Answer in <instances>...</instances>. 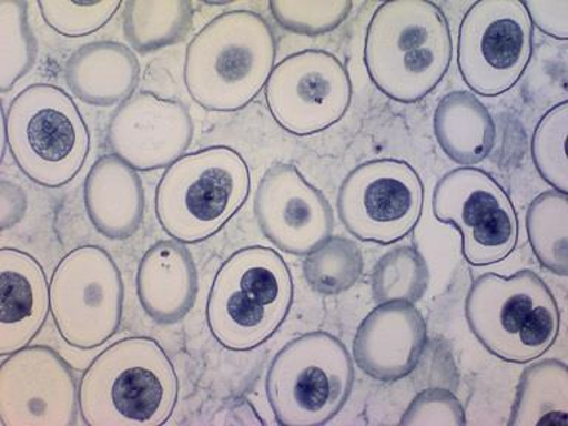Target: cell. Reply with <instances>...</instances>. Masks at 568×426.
<instances>
[{
	"label": "cell",
	"mask_w": 568,
	"mask_h": 426,
	"mask_svg": "<svg viewBox=\"0 0 568 426\" xmlns=\"http://www.w3.org/2000/svg\"><path fill=\"white\" fill-rule=\"evenodd\" d=\"M452 55L447 18L429 0L381 3L368 22L364 62L390 100L413 104L428 95L446 75Z\"/></svg>",
	"instance_id": "1"
},
{
	"label": "cell",
	"mask_w": 568,
	"mask_h": 426,
	"mask_svg": "<svg viewBox=\"0 0 568 426\" xmlns=\"http://www.w3.org/2000/svg\"><path fill=\"white\" fill-rule=\"evenodd\" d=\"M175 367L158 341L124 337L98 354L79 384L89 426H159L175 410Z\"/></svg>",
	"instance_id": "2"
},
{
	"label": "cell",
	"mask_w": 568,
	"mask_h": 426,
	"mask_svg": "<svg viewBox=\"0 0 568 426\" xmlns=\"http://www.w3.org/2000/svg\"><path fill=\"white\" fill-rule=\"evenodd\" d=\"M275 53L274 31L260 13H221L209 21L186 48V91L206 110L243 109L268 82Z\"/></svg>",
	"instance_id": "3"
},
{
	"label": "cell",
	"mask_w": 568,
	"mask_h": 426,
	"mask_svg": "<svg viewBox=\"0 0 568 426\" xmlns=\"http://www.w3.org/2000/svg\"><path fill=\"white\" fill-rule=\"evenodd\" d=\"M293 304L291 270L274 248H240L222 264L206 304L209 331L230 351H251L268 341Z\"/></svg>",
	"instance_id": "4"
},
{
	"label": "cell",
	"mask_w": 568,
	"mask_h": 426,
	"mask_svg": "<svg viewBox=\"0 0 568 426\" xmlns=\"http://www.w3.org/2000/svg\"><path fill=\"white\" fill-rule=\"evenodd\" d=\"M251 172L237 151L216 145L182 155L164 171L155 190V216L175 242L212 237L242 209Z\"/></svg>",
	"instance_id": "5"
},
{
	"label": "cell",
	"mask_w": 568,
	"mask_h": 426,
	"mask_svg": "<svg viewBox=\"0 0 568 426\" xmlns=\"http://www.w3.org/2000/svg\"><path fill=\"white\" fill-rule=\"evenodd\" d=\"M2 113V159L9 146L18 169L44 189L74 180L87 162L91 136L69 93L55 84H31Z\"/></svg>",
	"instance_id": "6"
},
{
	"label": "cell",
	"mask_w": 568,
	"mask_h": 426,
	"mask_svg": "<svg viewBox=\"0 0 568 426\" xmlns=\"http://www.w3.org/2000/svg\"><path fill=\"white\" fill-rule=\"evenodd\" d=\"M465 315L488 353L517 364L541 357L557 341L561 323L552 292L530 270L510 277L479 275L466 296Z\"/></svg>",
	"instance_id": "7"
},
{
	"label": "cell",
	"mask_w": 568,
	"mask_h": 426,
	"mask_svg": "<svg viewBox=\"0 0 568 426\" xmlns=\"http://www.w3.org/2000/svg\"><path fill=\"white\" fill-rule=\"evenodd\" d=\"M353 358L337 337L306 333L275 355L266 373V397L283 426H322L348 402Z\"/></svg>",
	"instance_id": "8"
},
{
	"label": "cell",
	"mask_w": 568,
	"mask_h": 426,
	"mask_svg": "<svg viewBox=\"0 0 568 426\" xmlns=\"http://www.w3.org/2000/svg\"><path fill=\"white\" fill-rule=\"evenodd\" d=\"M49 301L62 339L74 348H97L122 323V274L104 248L80 246L67 253L53 271Z\"/></svg>",
	"instance_id": "9"
},
{
	"label": "cell",
	"mask_w": 568,
	"mask_h": 426,
	"mask_svg": "<svg viewBox=\"0 0 568 426\" xmlns=\"http://www.w3.org/2000/svg\"><path fill=\"white\" fill-rule=\"evenodd\" d=\"M532 26L519 0H481L465 13L457 40L462 79L478 95L509 91L526 71Z\"/></svg>",
	"instance_id": "10"
},
{
	"label": "cell",
	"mask_w": 568,
	"mask_h": 426,
	"mask_svg": "<svg viewBox=\"0 0 568 426\" xmlns=\"http://www.w3.org/2000/svg\"><path fill=\"white\" fill-rule=\"evenodd\" d=\"M424 185L410 164L371 160L346 175L337 194L342 224L363 242H398L419 222Z\"/></svg>",
	"instance_id": "11"
},
{
	"label": "cell",
	"mask_w": 568,
	"mask_h": 426,
	"mask_svg": "<svg viewBox=\"0 0 568 426\" xmlns=\"http://www.w3.org/2000/svg\"><path fill=\"white\" fill-rule=\"evenodd\" d=\"M434 216L460 231L462 255L474 266L504 261L518 240V220L508 194L488 173L459 168L435 185Z\"/></svg>",
	"instance_id": "12"
},
{
	"label": "cell",
	"mask_w": 568,
	"mask_h": 426,
	"mask_svg": "<svg viewBox=\"0 0 568 426\" xmlns=\"http://www.w3.org/2000/svg\"><path fill=\"white\" fill-rule=\"evenodd\" d=\"M275 122L297 136L313 135L339 122L349 109L348 70L331 52L308 49L274 67L265 89Z\"/></svg>",
	"instance_id": "13"
},
{
	"label": "cell",
	"mask_w": 568,
	"mask_h": 426,
	"mask_svg": "<svg viewBox=\"0 0 568 426\" xmlns=\"http://www.w3.org/2000/svg\"><path fill=\"white\" fill-rule=\"evenodd\" d=\"M79 389L69 363L48 346H26L0 366L3 426L78 424Z\"/></svg>",
	"instance_id": "14"
},
{
	"label": "cell",
	"mask_w": 568,
	"mask_h": 426,
	"mask_svg": "<svg viewBox=\"0 0 568 426\" xmlns=\"http://www.w3.org/2000/svg\"><path fill=\"white\" fill-rule=\"evenodd\" d=\"M253 209L265 237L291 255H308L335 226L327 199L293 164L277 163L264 173Z\"/></svg>",
	"instance_id": "15"
},
{
	"label": "cell",
	"mask_w": 568,
	"mask_h": 426,
	"mask_svg": "<svg viewBox=\"0 0 568 426\" xmlns=\"http://www.w3.org/2000/svg\"><path fill=\"white\" fill-rule=\"evenodd\" d=\"M194 136V123L181 101L140 92L119 104L106 128L115 158L135 171L171 166Z\"/></svg>",
	"instance_id": "16"
},
{
	"label": "cell",
	"mask_w": 568,
	"mask_h": 426,
	"mask_svg": "<svg viewBox=\"0 0 568 426\" xmlns=\"http://www.w3.org/2000/svg\"><path fill=\"white\" fill-rule=\"evenodd\" d=\"M426 344V323L415 304L386 302L359 324L353 354L359 371L372 379L395 382L415 371Z\"/></svg>",
	"instance_id": "17"
},
{
	"label": "cell",
	"mask_w": 568,
	"mask_h": 426,
	"mask_svg": "<svg viewBox=\"0 0 568 426\" xmlns=\"http://www.w3.org/2000/svg\"><path fill=\"white\" fill-rule=\"evenodd\" d=\"M49 288L38 260L18 248L0 251V355L26 348L47 320Z\"/></svg>",
	"instance_id": "18"
},
{
	"label": "cell",
	"mask_w": 568,
	"mask_h": 426,
	"mask_svg": "<svg viewBox=\"0 0 568 426\" xmlns=\"http://www.w3.org/2000/svg\"><path fill=\"white\" fill-rule=\"evenodd\" d=\"M197 291V268L184 244L160 240L142 256L136 273L138 300L155 323L181 322L193 310Z\"/></svg>",
	"instance_id": "19"
},
{
	"label": "cell",
	"mask_w": 568,
	"mask_h": 426,
	"mask_svg": "<svg viewBox=\"0 0 568 426\" xmlns=\"http://www.w3.org/2000/svg\"><path fill=\"white\" fill-rule=\"evenodd\" d=\"M83 202L93 229L110 240L132 237L144 221L141 178L115 155H102L89 169Z\"/></svg>",
	"instance_id": "20"
},
{
	"label": "cell",
	"mask_w": 568,
	"mask_h": 426,
	"mask_svg": "<svg viewBox=\"0 0 568 426\" xmlns=\"http://www.w3.org/2000/svg\"><path fill=\"white\" fill-rule=\"evenodd\" d=\"M135 53L123 43L101 40L79 48L65 64V82L89 105L122 104L140 82Z\"/></svg>",
	"instance_id": "21"
},
{
	"label": "cell",
	"mask_w": 568,
	"mask_h": 426,
	"mask_svg": "<svg viewBox=\"0 0 568 426\" xmlns=\"http://www.w3.org/2000/svg\"><path fill=\"white\" fill-rule=\"evenodd\" d=\"M434 135L448 159L470 168L491 153L496 126L474 93L456 91L444 97L435 109Z\"/></svg>",
	"instance_id": "22"
},
{
	"label": "cell",
	"mask_w": 568,
	"mask_h": 426,
	"mask_svg": "<svg viewBox=\"0 0 568 426\" xmlns=\"http://www.w3.org/2000/svg\"><path fill=\"white\" fill-rule=\"evenodd\" d=\"M568 424V371L558 359H545L524 371L509 425Z\"/></svg>",
	"instance_id": "23"
},
{
	"label": "cell",
	"mask_w": 568,
	"mask_h": 426,
	"mask_svg": "<svg viewBox=\"0 0 568 426\" xmlns=\"http://www.w3.org/2000/svg\"><path fill=\"white\" fill-rule=\"evenodd\" d=\"M193 16L186 0H131L124 3V38L138 52L159 51L185 38Z\"/></svg>",
	"instance_id": "24"
},
{
	"label": "cell",
	"mask_w": 568,
	"mask_h": 426,
	"mask_svg": "<svg viewBox=\"0 0 568 426\" xmlns=\"http://www.w3.org/2000/svg\"><path fill=\"white\" fill-rule=\"evenodd\" d=\"M528 240L541 266L550 273L568 274V197L559 191H545L528 206Z\"/></svg>",
	"instance_id": "25"
},
{
	"label": "cell",
	"mask_w": 568,
	"mask_h": 426,
	"mask_svg": "<svg viewBox=\"0 0 568 426\" xmlns=\"http://www.w3.org/2000/svg\"><path fill=\"white\" fill-rule=\"evenodd\" d=\"M428 286V264L415 247H395L385 253L373 268L372 292L377 305L386 302L416 304Z\"/></svg>",
	"instance_id": "26"
},
{
	"label": "cell",
	"mask_w": 568,
	"mask_h": 426,
	"mask_svg": "<svg viewBox=\"0 0 568 426\" xmlns=\"http://www.w3.org/2000/svg\"><path fill=\"white\" fill-rule=\"evenodd\" d=\"M302 273L308 286L320 295H339L362 277V251L353 240L328 237L305 255Z\"/></svg>",
	"instance_id": "27"
},
{
	"label": "cell",
	"mask_w": 568,
	"mask_h": 426,
	"mask_svg": "<svg viewBox=\"0 0 568 426\" xmlns=\"http://www.w3.org/2000/svg\"><path fill=\"white\" fill-rule=\"evenodd\" d=\"M36 60L38 42L30 29L27 2L0 0V91L16 87Z\"/></svg>",
	"instance_id": "28"
},
{
	"label": "cell",
	"mask_w": 568,
	"mask_h": 426,
	"mask_svg": "<svg viewBox=\"0 0 568 426\" xmlns=\"http://www.w3.org/2000/svg\"><path fill=\"white\" fill-rule=\"evenodd\" d=\"M567 132L568 102L562 101L540 119L531 140L532 162L537 172L562 194L568 193Z\"/></svg>",
	"instance_id": "29"
},
{
	"label": "cell",
	"mask_w": 568,
	"mask_h": 426,
	"mask_svg": "<svg viewBox=\"0 0 568 426\" xmlns=\"http://www.w3.org/2000/svg\"><path fill=\"white\" fill-rule=\"evenodd\" d=\"M271 13L283 29L292 33L318 36L337 29L348 18L349 0H273Z\"/></svg>",
	"instance_id": "30"
},
{
	"label": "cell",
	"mask_w": 568,
	"mask_h": 426,
	"mask_svg": "<svg viewBox=\"0 0 568 426\" xmlns=\"http://www.w3.org/2000/svg\"><path fill=\"white\" fill-rule=\"evenodd\" d=\"M38 7L44 22L65 38H82L101 30L122 7L120 0L109 2L78 3L65 0H47Z\"/></svg>",
	"instance_id": "31"
},
{
	"label": "cell",
	"mask_w": 568,
	"mask_h": 426,
	"mask_svg": "<svg viewBox=\"0 0 568 426\" xmlns=\"http://www.w3.org/2000/svg\"><path fill=\"white\" fill-rule=\"evenodd\" d=\"M465 408L455 394L447 389H426L417 394L404 412L399 425H465Z\"/></svg>",
	"instance_id": "32"
},
{
	"label": "cell",
	"mask_w": 568,
	"mask_h": 426,
	"mask_svg": "<svg viewBox=\"0 0 568 426\" xmlns=\"http://www.w3.org/2000/svg\"><path fill=\"white\" fill-rule=\"evenodd\" d=\"M523 7L530 22L545 34L558 40L568 39V0H532L523 2Z\"/></svg>",
	"instance_id": "33"
},
{
	"label": "cell",
	"mask_w": 568,
	"mask_h": 426,
	"mask_svg": "<svg viewBox=\"0 0 568 426\" xmlns=\"http://www.w3.org/2000/svg\"><path fill=\"white\" fill-rule=\"evenodd\" d=\"M26 195L20 186L2 181L0 185V224L2 230L13 226L26 215Z\"/></svg>",
	"instance_id": "34"
}]
</instances>
